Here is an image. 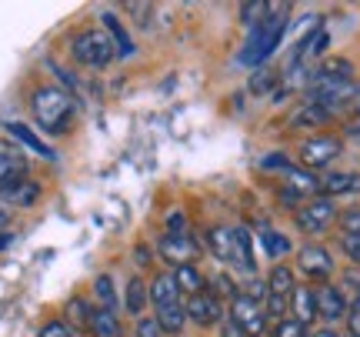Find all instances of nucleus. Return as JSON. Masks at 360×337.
<instances>
[{
    "mask_svg": "<svg viewBox=\"0 0 360 337\" xmlns=\"http://www.w3.org/2000/svg\"><path fill=\"white\" fill-rule=\"evenodd\" d=\"M283 34H287V7H270L267 17L250 30V40L244 44V51H240V64L264 67V61L281 47Z\"/></svg>",
    "mask_w": 360,
    "mask_h": 337,
    "instance_id": "obj_1",
    "label": "nucleus"
},
{
    "mask_svg": "<svg viewBox=\"0 0 360 337\" xmlns=\"http://www.w3.org/2000/svg\"><path fill=\"white\" fill-rule=\"evenodd\" d=\"M30 110L37 117V124L47 134H64L70 127V114H74V104L64 91L57 87H37L34 97H30Z\"/></svg>",
    "mask_w": 360,
    "mask_h": 337,
    "instance_id": "obj_2",
    "label": "nucleus"
},
{
    "mask_svg": "<svg viewBox=\"0 0 360 337\" xmlns=\"http://www.w3.org/2000/svg\"><path fill=\"white\" fill-rule=\"evenodd\" d=\"M70 53H74L77 64L90 67V70H101L117 57V47L103 27H87V30H80L77 37L70 40Z\"/></svg>",
    "mask_w": 360,
    "mask_h": 337,
    "instance_id": "obj_3",
    "label": "nucleus"
},
{
    "mask_svg": "<svg viewBox=\"0 0 360 337\" xmlns=\"http://www.w3.org/2000/svg\"><path fill=\"white\" fill-rule=\"evenodd\" d=\"M294 291H297L294 271H290L287 264H277V267L267 274V300H264L267 314L281 317V314L287 311V300L294 298Z\"/></svg>",
    "mask_w": 360,
    "mask_h": 337,
    "instance_id": "obj_4",
    "label": "nucleus"
},
{
    "mask_svg": "<svg viewBox=\"0 0 360 337\" xmlns=\"http://www.w3.org/2000/svg\"><path fill=\"white\" fill-rule=\"evenodd\" d=\"M231 317L247 337H260L264 327H267V307H264V300H254V298H247V294H237L231 300Z\"/></svg>",
    "mask_w": 360,
    "mask_h": 337,
    "instance_id": "obj_5",
    "label": "nucleus"
},
{
    "mask_svg": "<svg viewBox=\"0 0 360 337\" xmlns=\"http://www.w3.org/2000/svg\"><path fill=\"white\" fill-rule=\"evenodd\" d=\"M337 217V208L330 197H314L297 210V227L304 234H323Z\"/></svg>",
    "mask_w": 360,
    "mask_h": 337,
    "instance_id": "obj_6",
    "label": "nucleus"
},
{
    "mask_svg": "<svg viewBox=\"0 0 360 337\" xmlns=\"http://www.w3.org/2000/svg\"><path fill=\"white\" fill-rule=\"evenodd\" d=\"M187 317H191L193 324L200 327H210L217 324L220 317H224V304H220V294H214V291H200V294H193V298H187Z\"/></svg>",
    "mask_w": 360,
    "mask_h": 337,
    "instance_id": "obj_7",
    "label": "nucleus"
},
{
    "mask_svg": "<svg viewBox=\"0 0 360 337\" xmlns=\"http://www.w3.org/2000/svg\"><path fill=\"white\" fill-rule=\"evenodd\" d=\"M27 181V154L11 141H0V191Z\"/></svg>",
    "mask_w": 360,
    "mask_h": 337,
    "instance_id": "obj_8",
    "label": "nucleus"
},
{
    "mask_svg": "<svg viewBox=\"0 0 360 337\" xmlns=\"http://www.w3.org/2000/svg\"><path fill=\"white\" fill-rule=\"evenodd\" d=\"M317 191H321V197L360 194V174L357 170H330V174L317 177Z\"/></svg>",
    "mask_w": 360,
    "mask_h": 337,
    "instance_id": "obj_9",
    "label": "nucleus"
},
{
    "mask_svg": "<svg viewBox=\"0 0 360 337\" xmlns=\"http://www.w3.org/2000/svg\"><path fill=\"white\" fill-rule=\"evenodd\" d=\"M297 264H300V271L307 274V277H317V281H323V277L334 274V257L317 244L300 247V250H297Z\"/></svg>",
    "mask_w": 360,
    "mask_h": 337,
    "instance_id": "obj_10",
    "label": "nucleus"
},
{
    "mask_svg": "<svg viewBox=\"0 0 360 337\" xmlns=\"http://www.w3.org/2000/svg\"><path fill=\"white\" fill-rule=\"evenodd\" d=\"M314 298H317V317L323 321H340V317H347V298H344V291L334 284H321L314 291Z\"/></svg>",
    "mask_w": 360,
    "mask_h": 337,
    "instance_id": "obj_11",
    "label": "nucleus"
},
{
    "mask_svg": "<svg viewBox=\"0 0 360 337\" xmlns=\"http://www.w3.org/2000/svg\"><path fill=\"white\" fill-rule=\"evenodd\" d=\"M337 154H340V141H337V137H310V141L300 147V160H304L307 167H323V164H330Z\"/></svg>",
    "mask_w": 360,
    "mask_h": 337,
    "instance_id": "obj_12",
    "label": "nucleus"
},
{
    "mask_svg": "<svg viewBox=\"0 0 360 337\" xmlns=\"http://www.w3.org/2000/svg\"><path fill=\"white\" fill-rule=\"evenodd\" d=\"M207 247H210L214 257L237 264V234H233V227H210L207 231Z\"/></svg>",
    "mask_w": 360,
    "mask_h": 337,
    "instance_id": "obj_13",
    "label": "nucleus"
},
{
    "mask_svg": "<svg viewBox=\"0 0 360 337\" xmlns=\"http://www.w3.org/2000/svg\"><path fill=\"white\" fill-rule=\"evenodd\" d=\"M160 257L170 260L174 267H184V264H191L193 257H197V244H193L191 237L184 234V237H164L160 241Z\"/></svg>",
    "mask_w": 360,
    "mask_h": 337,
    "instance_id": "obj_14",
    "label": "nucleus"
},
{
    "mask_svg": "<svg viewBox=\"0 0 360 337\" xmlns=\"http://www.w3.org/2000/svg\"><path fill=\"white\" fill-rule=\"evenodd\" d=\"M40 197V187L34 181H20L11 184L0 191V208H34Z\"/></svg>",
    "mask_w": 360,
    "mask_h": 337,
    "instance_id": "obj_15",
    "label": "nucleus"
},
{
    "mask_svg": "<svg viewBox=\"0 0 360 337\" xmlns=\"http://www.w3.org/2000/svg\"><path fill=\"white\" fill-rule=\"evenodd\" d=\"M327 30L323 27H314V34H307L304 40H297V51H294V67H304L310 64L314 57H321L327 51Z\"/></svg>",
    "mask_w": 360,
    "mask_h": 337,
    "instance_id": "obj_16",
    "label": "nucleus"
},
{
    "mask_svg": "<svg viewBox=\"0 0 360 337\" xmlns=\"http://www.w3.org/2000/svg\"><path fill=\"white\" fill-rule=\"evenodd\" d=\"M310 80H321V84H344V80H354V64L344 61V57H334V61H323Z\"/></svg>",
    "mask_w": 360,
    "mask_h": 337,
    "instance_id": "obj_17",
    "label": "nucleus"
},
{
    "mask_svg": "<svg viewBox=\"0 0 360 337\" xmlns=\"http://www.w3.org/2000/svg\"><path fill=\"white\" fill-rule=\"evenodd\" d=\"M101 24H103V30L110 34V40H114L117 57H130V53L137 51V47H134V40H130V34H127V30H124V24L117 20V13L103 11V13H101Z\"/></svg>",
    "mask_w": 360,
    "mask_h": 337,
    "instance_id": "obj_18",
    "label": "nucleus"
},
{
    "mask_svg": "<svg viewBox=\"0 0 360 337\" xmlns=\"http://www.w3.org/2000/svg\"><path fill=\"white\" fill-rule=\"evenodd\" d=\"M154 317L160 331H167V334H180V327L187 324V307L174 300V304H164V307H154Z\"/></svg>",
    "mask_w": 360,
    "mask_h": 337,
    "instance_id": "obj_19",
    "label": "nucleus"
},
{
    "mask_svg": "<svg viewBox=\"0 0 360 337\" xmlns=\"http://www.w3.org/2000/svg\"><path fill=\"white\" fill-rule=\"evenodd\" d=\"M90 334L94 337H120V321L114 311H103V307H90Z\"/></svg>",
    "mask_w": 360,
    "mask_h": 337,
    "instance_id": "obj_20",
    "label": "nucleus"
},
{
    "mask_svg": "<svg viewBox=\"0 0 360 337\" xmlns=\"http://www.w3.org/2000/svg\"><path fill=\"white\" fill-rule=\"evenodd\" d=\"M4 130H7V134H11V137H13L17 144H24V147H30L34 154H40V157H53L51 147H47V144L40 141V137H37V134H34L30 127H24V124H17V120H7V124H4Z\"/></svg>",
    "mask_w": 360,
    "mask_h": 337,
    "instance_id": "obj_21",
    "label": "nucleus"
},
{
    "mask_svg": "<svg viewBox=\"0 0 360 337\" xmlns=\"http://www.w3.org/2000/svg\"><path fill=\"white\" fill-rule=\"evenodd\" d=\"M174 300H180L174 274H157L154 284H150V304H154V307H164V304H174Z\"/></svg>",
    "mask_w": 360,
    "mask_h": 337,
    "instance_id": "obj_22",
    "label": "nucleus"
},
{
    "mask_svg": "<svg viewBox=\"0 0 360 337\" xmlns=\"http://www.w3.org/2000/svg\"><path fill=\"white\" fill-rule=\"evenodd\" d=\"M290 307H294V321L307 324L317 317V298H314V287H297L294 298H290Z\"/></svg>",
    "mask_w": 360,
    "mask_h": 337,
    "instance_id": "obj_23",
    "label": "nucleus"
},
{
    "mask_svg": "<svg viewBox=\"0 0 360 337\" xmlns=\"http://www.w3.org/2000/svg\"><path fill=\"white\" fill-rule=\"evenodd\" d=\"M150 300V287L143 284L141 277H130L127 281V294H124V304H127V314H143Z\"/></svg>",
    "mask_w": 360,
    "mask_h": 337,
    "instance_id": "obj_24",
    "label": "nucleus"
},
{
    "mask_svg": "<svg viewBox=\"0 0 360 337\" xmlns=\"http://www.w3.org/2000/svg\"><path fill=\"white\" fill-rule=\"evenodd\" d=\"M174 281H177V291H184V294H200V291H207L204 287V274L197 271L193 264H184V267H177L174 271Z\"/></svg>",
    "mask_w": 360,
    "mask_h": 337,
    "instance_id": "obj_25",
    "label": "nucleus"
},
{
    "mask_svg": "<svg viewBox=\"0 0 360 337\" xmlns=\"http://www.w3.org/2000/svg\"><path fill=\"white\" fill-rule=\"evenodd\" d=\"M330 117H334V114H330L327 107H321V104H304L294 114V120H290V124H294V127H321V124H327Z\"/></svg>",
    "mask_w": 360,
    "mask_h": 337,
    "instance_id": "obj_26",
    "label": "nucleus"
},
{
    "mask_svg": "<svg viewBox=\"0 0 360 337\" xmlns=\"http://www.w3.org/2000/svg\"><path fill=\"white\" fill-rule=\"evenodd\" d=\"M94 298H97V307H103V311H114L117 314V287H114V277H107V274H101L97 281H94Z\"/></svg>",
    "mask_w": 360,
    "mask_h": 337,
    "instance_id": "obj_27",
    "label": "nucleus"
},
{
    "mask_svg": "<svg viewBox=\"0 0 360 337\" xmlns=\"http://www.w3.org/2000/svg\"><path fill=\"white\" fill-rule=\"evenodd\" d=\"M260 247H264V254L274 260H281L283 254H290V241L277 231H260Z\"/></svg>",
    "mask_w": 360,
    "mask_h": 337,
    "instance_id": "obj_28",
    "label": "nucleus"
},
{
    "mask_svg": "<svg viewBox=\"0 0 360 337\" xmlns=\"http://www.w3.org/2000/svg\"><path fill=\"white\" fill-rule=\"evenodd\" d=\"M237 234V267L240 271H254V247H250V234L247 227H233Z\"/></svg>",
    "mask_w": 360,
    "mask_h": 337,
    "instance_id": "obj_29",
    "label": "nucleus"
},
{
    "mask_svg": "<svg viewBox=\"0 0 360 337\" xmlns=\"http://www.w3.org/2000/svg\"><path fill=\"white\" fill-rule=\"evenodd\" d=\"M277 84V74L270 70V67H260L257 74L250 77V91L254 94H270V87Z\"/></svg>",
    "mask_w": 360,
    "mask_h": 337,
    "instance_id": "obj_30",
    "label": "nucleus"
},
{
    "mask_svg": "<svg viewBox=\"0 0 360 337\" xmlns=\"http://www.w3.org/2000/svg\"><path fill=\"white\" fill-rule=\"evenodd\" d=\"M274 337H310V334H307V327L300 324V321H294V317H290V321H281V324H277Z\"/></svg>",
    "mask_w": 360,
    "mask_h": 337,
    "instance_id": "obj_31",
    "label": "nucleus"
},
{
    "mask_svg": "<svg viewBox=\"0 0 360 337\" xmlns=\"http://www.w3.org/2000/svg\"><path fill=\"white\" fill-rule=\"evenodd\" d=\"M67 314L74 317V324H84V327H87V321H90V307H87V300L74 298L70 304H67Z\"/></svg>",
    "mask_w": 360,
    "mask_h": 337,
    "instance_id": "obj_32",
    "label": "nucleus"
},
{
    "mask_svg": "<svg viewBox=\"0 0 360 337\" xmlns=\"http://www.w3.org/2000/svg\"><path fill=\"white\" fill-rule=\"evenodd\" d=\"M37 337H74V331H70L64 321H47V324L37 331Z\"/></svg>",
    "mask_w": 360,
    "mask_h": 337,
    "instance_id": "obj_33",
    "label": "nucleus"
},
{
    "mask_svg": "<svg viewBox=\"0 0 360 337\" xmlns=\"http://www.w3.org/2000/svg\"><path fill=\"white\" fill-rule=\"evenodd\" d=\"M340 247H344V254H347L354 264H360V234H344V237H340Z\"/></svg>",
    "mask_w": 360,
    "mask_h": 337,
    "instance_id": "obj_34",
    "label": "nucleus"
},
{
    "mask_svg": "<svg viewBox=\"0 0 360 337\" xmlns=\"http://www.w3.org/2000/svg\"><path fill=\"white\" fill-rule=\"evenodd\" d=\"M347 331H350V337H360V294L350 300V307H347Z\"/></svg>",
    "mask_w": 360,
    "mask_h": 337,
    "instance_id": "obj_35",
    "label": "nucleus"
},
{
    "mask_svg": "<svg viewBox=\"0 0 360 337\" xmlns=\"http://www.w3.org/2000/svg\"><path fill=\"white\" fill-rule=\"evenodd\" d=\"M167 234H170V237H184V234H187V217H184L180 210H170V217H167Z\"/></svg>",
    "mask_w": 360,
    "mask_h": 337,
    "instance_id": "obj_36",
    "label": "nucleus"
},
{
    "mask_svg": "<svg viewBox=\"0 0 360 337\" xmlns=\"http://www.w3.org/2000/svg\"><path fill=\"white\" fill-rule=\"evenodd\" d=\"M340 227H344V234H360V208L344 210L340 214Z\"/></svg>",
    "mask_w": 360,
    "mask_h": 337,
    "instance_id": "obj_37",
    "label": "nucleus"
},
{
    "mask_svg": "<svg viewBox=\"0 0 360 337\" xmlns=\"http://www.w3.org/2000/svg\"><path fill=\"white\" fill-rule=\"evenodd\" d=\"M160 324H157V317H141V324H137V337H160Z\"/></svg>",
    "mask_w": 360,
    "mask_h": 337,
    "instance_id": "obj_38",
    "label": "nucleus"
},
{
    "mask_svg": "<svg viewBox=\"0 0 360 337\" xmlns=\"http://www.w3.org/2000/svg\"><path fill=\"white\" fill-rule=\"evenodd\" d=\"M220 337H247V334L237 324H233V317H227V321L220 324Z\"/></svg>",
    "mask_w": 360,
    "mask_h": 337,
    "instance_id": "obj_39",
    "label": "nucleus"
},
{
    "mask_svg": "<svg viewBox=\"0 0 360 337\" xmlns=\"http://www.w3.org/2000/svg\"><path fill=\"white\" fill-rule=\"evenodd\" d=\"M347 110L360 114V84H357V91H354V97H350V107H347Z\"/></svg>",
    "mask_w": 360,
    "mask_h": 337,
    "instance_id": "obj_40",
    "label": "nucleus"
},
{
    "mask_svg": "<svg viewBox=\"0 0 360 337\" xmlns=\"http://www.w3.org/2000/svg\"><path fill=\"white\" fill-rule=\"evenodd\" d=\"M7 221H11V214H7V208H0V231L7 227Z\"/></svg>",
    "mask_w": 360,
    "mask_h": 337,
    "instance_id": "obj_41",
    "label": "nucleus"
},
{
    "mask_svg": "<svg viewBox=\"0 0 360 337\" xmlns=\"http://www.w3.org/2000/svg\"><path fill=\"white\" fill-rule=\"evenodd\" d=\"M310 337H337L334 331H317V334H310Z\"/></svg>",
    "mask_w": 360,
    "mask_h": 337,
    "instance_id": "obj_42",
    "label": "nucleus"
},
{
    "mask_svg": "<svg viewBox=\"0 0 360 337\" xmlns=\"http://www.w3.org/2000/svg\"><path fill=\"white\" fill-rule=\"evenodd\" d=\"M350 134H354V137H360V124H354V127H350Z\"/></svg>",
    "mask_w": 360,
    "mask_h": 337,
    "instance_id": "obj_43",
    "label": "nucleus"
},
{
    "mask_svg": "<svg viewBox=\"0 0 360 337\" xmlns=\"http://www.w3.org/2000/svg\"><path fill=\"white\" fill-rule=\"evenodd\" d=\"M347 337H350V334H347Z\"/></svg>",
    "mask_w": 360,
    "mask_h": 337,
    "instance_id": "obj_44",
    "label": "nucleus"
}]
</instances>
